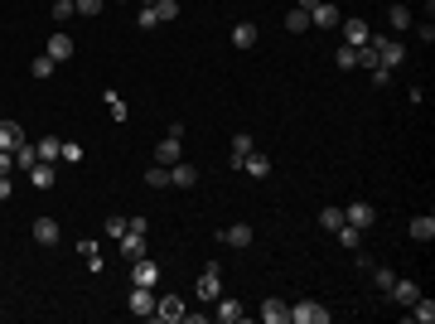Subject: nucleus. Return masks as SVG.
<instances>
[{
    "instance_id": "nucleus-10",
    "label": "nucleus",
    "mask_w": 435,
    "mask_h": 324,
    "mask_svg": "<svg viewBox=\"0 0 435 324\" xmlns=\"http://www.w3.org/2000/svg\"><path fill=\"white\" fill-rule=\"evenodd\" d=\"M339 29H344V39H349L354 49H363V44L373 39V29H368V20H358V15H349V20H339Z\"/></svg>"
},
{
    "instance_id": "nucleus-23",
    "label": "nucleus",
    "mask_w": 435,
    "mask_h": 324,
    "mask_svg": "<svg viewBox=\"0 0 435 324\" xmlns=\"http://www.w3.org/2000/svg\"><path fill=\"white\" fill-rule=\"evenodd\" d=\"M416 324H435V300L431 296H416V305H407Z\"/></svg>"
},
{
    "instance_id": "nucleus-32",
    "label": "nucleus",
    "mask_w": 435,
    "mask_h": 324,
    "mask_svg": "<svg viewBox=\"0 0 435 324\" xmlns=\"http://www.w3.org/2000/svg\"><path fill=\"white\" fill-rule=\"evenodd\" d=\"M155 20H160V25L179 20V0H155Z\"/></svg>"
},
{
    "instance_id": "nucleus-3",
    "label": "nucleus",
    "mask_w": 435,
    "mask_h": 324,
    "mask_svg": "<svg viewBox=\"0 0 435 324\" xmlns=\"http://www.w3.org/2000/svg\"><path fill=\"white\" fill-rule=\"evenodd\" d=\"M344 223H349V228H358V233H368V228L378 223V208H373L368 199H358V203H349V208H344Z\"/></svg>"
},
{
    "instance_id": "nucleus-9",
    "label": "nucleus",
    "mask_w": 435,
    "mask_h": 324,
    "mask_svg": "<svg viewBox=\"0 0 435 324\" xmlns=\"http://www.w3.org/2000/svg\"><path fill=\"white\" fill-rule=\"evenodd\" d=\"M155 281H160V267H155L150 257H136V262H131V286H150V291H155Z\"/></svg>"
},
{
    "instance_id": "nucleus-27",
    "label": "nucleus",
    "mask_w": 435,
    "mask_h": 324,
    "mask_svg": "<svg viewBox=\"0 0 435 324\" xmlns=\"http://www.w3.org/2000/svg\"><path fill=\"white\" fill-rule=\"evenodd\" d=\"M320 228H324V233H339V228H344V208H334V203L320 208Z\"/></svg>"
},
{
    "instance_id": "nucleus-5",
    "label": "nucleus",
    "mask_w": 435,
    "mask_h": 324,
    "mask_svg": "<svg viewBox=\"0 0 435 324\" xmlns=\"http://www.w3.org/2000/svg\"><path fill=\"white\" fill-rule=\"evenodd\" d=\"M290 324H329V310L320 300H300V305H290Z\"/></svg>"
},
{
    "instance_id": "nucleus-30",
    "label": "nucleus",
    "mask_w": 435,
    "mask_h": 324,
    "mask_svg": "<svg viewBox=\"0 0 435 324\" xmlns=\"http://www.w3.org/2000/svg\"><path fill=\"white\" fill-rule=\"evenodd\" d=\"M286 29H290V34H305V29H310V10H290V15H286Z\"/></svg>"
},
{
    "instance_id": "nucleus-14",
    "label": "nucleus",
    "mask_w": 435,
    "mask_h": 324,
    "mask_svg": "<svg viewBox=\"0 0 435 324\" xmlns=\"http://www.w3.org/2000/svg\"><path fill=\"white\" fill-rule=\"evenodd\" d=\"M25 174H29V184H34V189H54V184H58V169H54V164H49V160L29 164Z\"/></svg>"
},
{
    "instance_id": "nucleus-42",
    "label": "nucleus",
    "mask_w": 435,
    "mask_h": 324,
    "mask_svg": "<svg viewBox=\"0 0 435 324\" xmlns=\"http://www.w3.org/2000/svg\"><path fill=\"white\" fill-rule=\"evenodd\" d=\"M392 281H397V276H392V271H378V267H373V286H378L382 296H387V291H392Z\"/></svg>"
},
{
    "instance_id": "nucleus-20",
    "label": "nucleus",
    "mask_w": 435,
    "mask_h": 324,
    "mask_svg": "<svg viewBox=\"0 0 435 324\" xmlns=\"http://www.w3.org/2000/svg\"><path fill=\"white\" fill-rule=\"evenodd\" d=\"M252 150H256V145H252V135H247V131L232 135V155H227V160H232V169H242V160L252 155Z\"/></svg>"
},
{
    "instance_id": "nucleus-7",
    "label": "nucleus",
    "mask_w": 435,
    "mask_h": 324,
    "mask_svg": "<svg viewBox=\"0 0 435 324\" xmlns=\"http://www.w3.org/2000/svg\"><path fill=\"white\" fill-rule=\"evenodd\" d=\"M29 135H25V126L15 121V116H0V150H20Z\"/></svg>"
},
{
    "instance_id": "nucleus-36",
    "label": "nucleus",
    "mask_w": 435,
    "mask_h": 324,
    "mask_svg": "<svg viewBox=\"0 0 435 324\" xmlns=\"http://www.w3.org/2000/svg\"><path fill=\"white\" fill-rule=\"evenodd\" d=\"M102 233H107L111 242H116V238H121V233H126V218H121V213H111L107 223H102Z\"/></svg>"
},
{
    "instance_id": "nucleus-45",
    "label": "nucleus",
    "mask_w": 435,
    "mask_h": 324,
    "mask_svg": "<svg viewBox=\"0 0 435 324\" xmlns=\"http://www.w3.org/2000/svg\"><path fill=\"white\" fill-rule=\"evenodd\" d=\"M10 194H15V189H10V174H0V203H5Z\"/></svg>"
},
{
    "instance_id": "nucleus-17",
    "label": "nucleus",
    "mask_w": 435,
    "mask_h": 324,
    "mask_svg": "<svg viewBox=\"0 0 435 324\" xmlns=\"http://www.w3.org/2000/svg\"><path fill=\"white\" fill-rule=\"evenodd\" d=\"M63 233H58V218H34V242L39 247H54Z\"/></svg>"
},
{
    "instance_id": "nucleus-6",
    "label": "nucleus",
    "mask_w": 435,
    "mask_h": 324,
    "mask_svg": "<svg viewBox=\"0 0 435 324\" xmlns=\"http://www.w3.org/2000/svg\"><path fill=\"white\" fill-rule=\"evenodd\" d=\"M116 252H121L126 262H136V257H145V252H150V238H145V233H131V228H126V233L116 238Z\"/></svg>"
},
{
    "instance_id": "nucleus-35",
    "label": "nucleus",
    "mask_w": 435,
    "mask_h": 324,
    "mask_svg": "<svg viewBox=\"0 0 435 324\" xmlns=\"http://www.w3.org/2000/svg\"><path fill=\"white\" fill-rule=\"evenodd\" d=\"M358 68H368V73H373V68H382V63H378V49H373V44H363V49H358Z\"/></svg>"
},
{
    "instance_id": "nucleus-29",
    "label": "nucleus",
    "mask_w": 435,
    "mask_h": 324,
    "mask_svg": "<svg viewBox=\"0 0 435 324\" xmlns=\"http://www.w3.org/2000/svg\"><path fill=\"white\" fill-rule=\"evenodd\" d=\"M334 238H339V247H344V252H358V242H363V233H358V228H349V223H344Z\"/></svg>"
},
{
    "instance_id": "nucleus-41",
    "label": "nucleus",
    "mask_w": 435,
    "mask_h": 324,
    "mask_svg": "<svg viewBox=\"0 0 435 324\" xmlns=\"http://www.w3.org/2000/svg\"><path fill=\"white\" fill-rule=\"evenodd\" d=\"M58 160L78 164V160H82V145H78V140H63V155H58Z\"/></svg>"
},
{
    "instance_id": "nucleus-44",
    "label": "nucleus",
    "mask_w": 435,
    "mask_h": 324,
    "mask_svg": "<svg viewBox=\"0 0 435 324\" xmlns=\"http://www.w3.org/2000/svg\"><path fill=\"white\" fill-rule=\"evenodd\" d=\"M15 169V150H0V174H10Z\"/></svg>"
},
{
    "instance_id": "nucleus-2",
    "label": "nucleus",
    "mask_w": 435,
    "mask_h": 324,
    "mask_svg": "<svg viewBox=\"0 0 435 324\" xmlns=\"http://www.w3.org/2000/svg\"><path fill=\"white\" fill-rule=\"evenodd\" d=\"M193 296H198V300H218V296H222V267H218V262L203 267L198 286H193Z\"/></svg>"
},
{
    "instance_id": "nucleus-4",
    "label": "nucleus",
    "mask_w": 435,
    "mask_h": 324,
    "mask_svg": "<svg viewBox=\"0 0 435 324\" xmlns=\"http://www.w3.org/2000/svg\"><path fill=\"white\" fill-rule=\"evenodd\" d=\"M126 305H131V315H136V320H155V291H150V286H131Z\"/></svg>"
},
{
    "instance_id": "nucleus-13",
    "label": "nucleus",
    "mask_w": 435,
    "mask_h": 324,
    "mask_svg": "<svg viewBox=\"0 0 435 324\" xmlns=\"http://www.w3.org/2000/svg\"><path fill=\"white\" fill-rule=\"evenodd\" d=\"M213 305H218V310H213V320H218V324H237V320L247 315L242 305H237V296H218Z\"/></svg>"
},
{
    "instance_id": "nucleus-11",
    "label": "nucleus",
    "mask_w": 435,
    "mask_h": 324,
    "mask_svg": "<svg viewBox=\"0 0 435 324\" xmlns=\"http://www.w3.org/2000/svg\"><path fill=\"white\" fill-rule=\"evenodd\" d=\"M339 20H344V15H339V5H329V0H320V5L310 10V25L315 29H339Z\"/></svg>"
},
{
    "instance_id": "nucleus-21",
    "label": "nucleus",
    "mask_w": 435,
    "mask_h": 324,
    "mask_svg": "<svg viewBox=\"0 0 435 324\" xmlns=\"http://www.w3.org/2000/svg\"><path fill=\"white\" fill-rule=\"evenodd\" d=\"M387 296L397 300V305H416V296H421V286L416 281H392V291Z\"/></svg>"
},
{
    "instance_id": "nucleus-1",
    "label": "nucleus",
    "mask_w": 435,
    "mask_h": 324,
    "mask_svg": "<svg viewBox=\"0 0 435 324\" xmlns=\"http://www.w3.org/2000/svg\"><path fill=\"white\" fill-rule=\"evenodd\" d=\"M368 44L378 49V63H382V68H387V73L407 63V44H402V39H387V34H373Z\"/></svg>"
},
{
    "instance_id": "nucleus-26",
    "label": "nucleus",
    "mask_w": 435,
    "mask_h": 324,
    "mask_svg": "<svg viewBox=\"0 0 435 324\" xmlns=\"http://www.w3.org/2000/svg\"><path fill=\"white\" fill-rule=\"evenodd\" d=\"M242 169H247V174H252V179H266V174H271V160L252 150V155H247V160H242Z\"/></svg>"
},
{
    "instance_id": "nucleus-39",
    "label": "nucleus",
    "mask_w": 435,
    "mask_h": 324,
    "mask_svg": "<svg viewBox=\"0 0 435 324\" xmlns=\"http://www.w3.org/2000/svg\"><path fill=\"white\" fill-rule=\"evenodd\" d=\"M73 5H78V15H87V20H97V15H102V5H107V0H73Z\"/></svg>"
},
{
    "instance_id": "nucleus-34",
    "label": "nucleus",
    "mask_w": 435,
    "mask_h": 324,
    "mask_svg": "<svg viewBox=\"0 0 435 324\" xmlns=\"http://www.w3.org/2000/svg\"><path fill=\"white\" fill-rule=\"evenodd\" d=\"M334 63H339L344 73H349V68H358V49H354V44H344V49L334 54Z\"/></svg>"
},
{
    "instance_id": "nucleus-19",
    "label": "nucleus",
    "mask_w": 435,
    "mask_h": 324,
    "mask_svg": "<svg viewBox=\"0 0 435 324\" xmlns=\"http://www.w3.org/2000/svg\"><path fill=\"white\" fill-rule=\"evenodd\" d=\"M193 179H198V169L193 164H169V189H193Z\"/></svg>"
},
{
    "instance_id": "nucleus-33",
    "label": "nucleus",
    "mask_w": 435,
    "mask_h": 324,
    "mask_svg": "<svg viewBox=\"0 0 435 324\" xmlns=\"http://www.w3.org/2000/svg\"><path fill=\"white\" fill-rule=\"evenodd\" d=\"M387 20H392V29L402 34V29H411V10H407V5H392V10H387Z\"/></svg>"
},
{
    "instance_id": "nucleus-15",
    "label": "nucleus",
    "mask_w": 435,
    "mask_h": 324,
    "mask_svg": "<svg viewBox=\"0 0 435 324\" xmlns=\"http://www.w3.org/2000/svg\"><path fill=\"white\" fill-rule=\"evenodd\" d=\"M184 160V150H179V135H164L160 145H155V164H164V169H169V164H179Z\"/></svg>"
},
{
    "instance_id": "nucleus-43",
    "label": "nucleus",
    "mask_w": 435,
    "mask_h": 324,
    "mask_svg": "<svg viewBox=\"0 0 435 324\" xmlns=\"http://www.w3.org/2000/svg\"><path fill=\"white\" fill-rule=\"evenodd\" d=\"M136 25H140V29H155V25H160V20H155V5H145V10H140Z\"/></svg>"
},
{
    "instance_id": "nucleus-37",
    "label": "nucleus",
    "mask_w": 435,
    "mask_h": 324,
    "mask_svg": "<svg viewBox=\"0 0 435 324\" xmlns=\"http://www.w3.org/2000/svg\"><path fill=\"white\" fill-rule=\"evenodd\" d=\"M102 102H107V111L116 116V121H126V102H121L116 92H102Z\"/></svg>"
},
{
    "instance_id": "nucleus-38",
    "label": "nucleus",
    "mask_w": 435,
    "mask_h": 324,
    "mask_svg": "<svg viewBox=\"0 0 435 324\" xmlns=\"http://www.w3.org/2000/svg\"><path fill=\"white\" fill-rule=\"evenodd\" d=\"M54 68H58V63H54L49 54H39V58H34V78H54Z\"/></svg>"
},
{
    "instance_id": "nucleus-12",
    "label": "nucleus",
    "mask_w": 435,
    "mask_h": 324,
    "mask_svg": "<svg viewBox=\"0 0 435 324\" xmlns=\"http://www.w3.org/2000/svg\"><path fill=\"white\" fill-rule=\"evenodd\" d=\"M44 54L54 58V63H68V58L78 54V44H73V34H63V29H58L54 39H49V49H44Z\"/></svg>"
},
{
    "instance_id": "nucleus-24",
    "label": "nucleus",
    "mask_w": 435,
    "mask_h": 324,
    "mask_svg": "<svg viewBox=\"0 0 435 324\" xmlns=\"http://www.w3.org/2000/svg\"><path fill=\"white\" fill-rule=\"evenodd\" d=\"M411 238H416V242H431V238H435V218L431 213H416V218H411Z\"/></svg>"
},
{
    "instance_id": "nucleus-16",
    "label": "nucleus",
    "mask_w": 435,
    "mask_h": 324,
    "mask_svg": "<svg viewBox=\"0 0 435 324\" xmlns=\"http://www.w3.org/2000/svg\"><path fill=\"white\" fill-rule=\"evenodd\" d=\"M155 320H164V324H184V300H179V296H164L160 305H155Z\"/></svg>"
},
{
    "instance_id": "nucleus-40",
    "label": "nucleus",
    "mask_w": 435,
    "mask_h": 324,
    "mask_svg": "<svg viewBox=\"0 0 435 324\" xmlns=\"http://www.w3.org/2000/svg\"><path fill=\"white\" fill-rule=\"evenodd\" d=\"M73 15H78V5H73V0H54V20H58V25H63V20H73Z\"/></svg>"
},
{
    "instance_id": "nucleus-28",
    "label": "nucleus",
    "mask_w": 435,
    "mask_h": 324,
    "mask_svg": "<svg viewBox=\"0 0 435 324\" xmlns=\"http://www.w3.org/2000/svg\"><path fill=\"white\" fill-rule=\"evenodd\" d=\"M29 164H39V145H34V140H25V145L15 150V169H29Z\"/></svg>"
},
{
    "instance_id": "nucleus-18",
    "label": "nucleus",
    "mask_w": 435,
    "mask_h": 324,
    "mask_svg": "<svg viewBox=\"0 0 435 324\" xmlns=\"http://www.w3.org/2000/svg\"><path fill=\"white\" fill-rule=\"evenodd\" d=\"M218 242L222 247H252V228H247V223H232V228L218 233Z\"/></svg>"
},
{
    "instance_id": "nucleus-22",
    "label": "nucleus",
    "mask_w": 435,
    "mask_h": 324,
    "mask_svg": "<svg viewBox=\"0 0 435 324\" xmlns=\"http://www.w3.org/2000/svg\"><path fill=\"white\" fill-rule=\"evenodd\" d=\"M261 34H256V25L252 20H242V25H232V49H252Z\"/></svg>"
},
{
    "instance_id": "nucleus-25",
    "label": "nucleus",
    "mask_w": 435,
    "mask_h": 324,
    "mask_svg": "<svg viewBox=\"0 0 435 324\" xmlns=\"http://www.w3.org/2000/svg\"><path fill=\"white\" fill-rule=\"evenodd\" d=\"M34 145H39V160H49V164H54L58 155H63V140H58V135H39Z\"/></svg>"
},
{
    "instance_id": "nucleus-31",
    "label": "nucleus",
    "mask_w": 435,
    "mask_h": 324,
    "mask_svg": "<svg viewBox=\"0 0 435 324\" xmlns=\"http://www.w3.org/2000/svg\"><path fill=\"white\" fill-rule=\"evenodd\" d=\"M145 184H150V189H169V169H164V164H150V169H145Z\"/></svg>"
},
{
    "instance_id": "nucleus-8",
    "label": "nucleus",
    "mask_w": 435,
    "mask_h": 324,
    "mask_svg": "<svg viewBox=\"0 0 435 324\" xmlns=\"http://www.w3.org/2000/svg\"><path fill=\"white\" fill-rule=\"evenodd\" d=\"M256 315H261V324H290V305H286L281 296H266Z\"/></svg>"
}]
</instances>
